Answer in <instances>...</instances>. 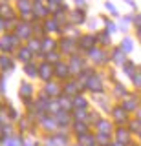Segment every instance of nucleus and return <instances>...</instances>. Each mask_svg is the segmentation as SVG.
I'll use <instances>...</instances> for the list:
<instances>
[{
    "instance_id": "obj_44",
    "label": "nucleus",
    "mask_w": 141,
    "mask_h": 146,
    "mask_svg": "<svg viewBox=\"0 0 141 146\" xmlns=\"http://www.w3.org/2000/svg\"><path fill=\"white\" fill-rule=\"evenodd\" d=\"M99 18H101V20H104V27H103V29H106L110 35H114L116 31H119V27H117V24H116L114 20H110V18H104V17H99Z\"/></svg>"
},
{
    "instance_id": "obj_56",
    "label": "nucleus",
    "mask_w": 141,
    "mask_h": 146,
    "mask_svg": "<svg viewBox=\"0 0 141 146\" xmlns=\"http://www.w3.org/2000/svg\"><path fill=\"white\" fill-rule=\"evenodd\" d=\"M110 146H125V144H121V143H117V141H114V143H112Z\"/></svg>"
},
{
    "instance_id": "obj_49",
    "label": "nucleus",
    "mask_w": 141,
    "mask_h": 146,
    "mask_svg": "<svg viewBox=\"0 0 141 146\" xmlns=\"http://www.w3.org/2000/svg\"><path fill=\"white\" fill-rule=\"evenodd\" d=\"M97 22H99V18H90V20L86 22V24H88V27L94 31V29H97Z\"/></svg>"
},
{
    "instance_id": "obj_45",
    "label": "nucleus",
    "mask_w": 141,
    "mask_h": 146,
    "mask_svg": "<svg viewBox=\"0 0 141 146\" xmlns=\"http://www.w3.org/2000/svg\"><path fill=\"white\" fill-rule=\"evenodd\" d=\"M88 111L90 110H72V117H74V121H86L88 119Z\"/></svg>"
},
{
    "instance_id": "obj_53",
    "label": "nucleus",
    "mask_w": 141,
    "mask_h": 146,
    "mask_svg": "<svg viewBox=\"0 0 141 146\" xmlns=\"http://www.w3.org/2000/svg\"><path fill=\"white\" fill-rule=\"evenodd\" d=\"M6 137V130H4V126L0 124V143H2V139Z\"/></svg>"
},
{
    "instance_id": "obj_39",
    "label": "nucleus",
    "mask_w": 141,
    "mask_h": 146,
    "mask_svg": "<svg viewBox=\"0 0 141 146\" xmlns=\"http://www.w3.org/2000/svg\"><path fill=\"white\" fill-rule=\"evenodd\" d=\"M132 22H134V15H126V17H119V22H117V27H119V31H123V33H126V31L130 29Z\"/></svg>"
},
{
    "instance_id": "obj_6",
    "label": "nucleus",
    "mask_w": 141,
    "mask_h": 146,
    "mask_svg": "<svg viewBox=\"0 0 141 146\" xmlns=\"http://www.w3.org/2000/svg\"><path fill=\"white\" fill-rule=\"evenodd\" d=\"M108 117L112 119V122H114L116 126H126V124H128V121L132 119V117H130V113L126 111V110L123 108L119 102L112 106L110 113H108Z\"/></svg>"
},
{
    "instance_id": "obj_40",
    "label": "nucleus",
    "mask_w": 141,
    "mask_h": 146,
    "mask_svg": "<svg viewBox=\"0 0 141 146\" xmlns=\"http://www.w3.org/2000/svg\"><path fill=\"white\" fill-rule=\"evenodd\" d=\"M103 119V115L99 113V110H95V108H90V111H88V119H86V122H88L90 126H92V130L95 128V124H97L99 121Z\"/></svg>"
},
{
    "instance_id": "obj_48",
    "label": "nucleus",
    "mask_w": 141,
    "mask_h": 146,
    "mask_svg": "<svg viewBox=\"0 0 141 146\" xmlns=\"http://www.w3.org/2000/svg\"><path fill=\"white\" fill-rule=\"evenodd\" d=\"M132 26H134L136 29H141V13H136V15H134V22H132Z\"/></svg>"
},
{
    "instance_id": "obj_30",
    "label": "nucleus",
    "mask_w": 141,
    "mask_h": 146,
    "mask_svg": "<svg viewBox=\"0 0 141 146\" xmlns=\"http://www.w3.org/2000/svg\"><path fill=\"white\" fill-rule=\"evenodd\" d=\"M24 139H26V135H22V133H11V135H6L2 139V144L4 146H24Z\"/></svg>"
},
{
    "instance_id": "obj_2",
    "label": "nucleus",
    "mask_w": 141,
    "mask_h": 146,
    "mask_svg": "<svg viewBox=\"0 0 141 146\" xmlns=\"http://www.w3.org/2000/svg\"><path fill=\"white\" fill-rule=\"evenodd\" d=\"M84 88H86V93H90V95H99V93H104V90H106V77H104L103 73L95 71L94 75L90 77L88 80H86Z\"/></svg>"
},
{
    "instance_id": "obj_18",
    "label": "nucleus",
    "mask_w": 141,
    "mask_h": 146,
    "mask_svg": "<svg viewBox=\"0 0 141 146\" xmlns=\"http://www.w3.org/2000/svg\"><path fill=\"white\" fill-rule=\"evenodd\" d=\"M53 117H55V121H57V124H59V130H62V131H70L72 122H74L72 111H64V110H61V111H57Z\"/></svg>"
},
{
    "instance_id": "obj_50",
    "label": "nucleus",
    "mask_w": 141,
    "mask_h": 146,
    "mask_svg": "<svg viewBox=\"0 0 141 146\" xmlns=\"http://www.w3.org/2000/svg\"><path fill=\"white\" fill-rule=\"evenodd\" d=\"M0 93H6V75H2L0 77Z\"/></svg>"
},
{
    "instance_id": "obj_9",
    "label": "nucleus",
    "mask_w": 141,
    "mask_h": 146,
    "mask_svg": "<svg viewBox=\"0 0 141 146\" xmlns=\"http://www.w3.org/2000/svg\"><path fill=\"white\" fill-rule=\"evenodd\" d=\"M62 93L68 95V97H75V95H79V93H86V88H84V84H81V82L75 79V77H72L70 80L62 82Z\"/></svg>"
},
{
    "instance_id": "obj_23",
    "label": "nucleus",
    "mask_w": 141,
    "mask_h": 146,
    "mask_svg": "<svg viewBox=\"0 0 141 146\" xmlns=\"http://www.w3.org/2000/svg\"><path fill=\"white\" fill-rule=\"evenodd\" d=\"M126 60H128V55L123 51L119 46H114V48L110 49V62L114 64V66H123Z\"/></svg>"
},
{
    "instance_id": "obj_16",
    "label": "nucleus",
    "mask_w": 141,
    "mask_h": 146,
    "mask_svg": "<svg viewBox=\"0 0 141 146\" xmlns=\"http://www.w3.org/2000/svg\"><path fill=\"white\" fill-rule=\"evenodd\" d=\"M39 79L42 82H49L55 79V66L49 64L46 60H40L39 62Z\"/></svg>"
},
{
    "instance_id": "obj_12",
    "label": "nucleus",
    "mask_w": 141,
    "mask_h": 146,
    "mask_svg": "<svg viewBox=\"0 0 141 146\" xmlns=\"http://www.w3.org/2000/svg\"><path fill=\"white\" fill-rule=\"evenodd\" d=\"M13 33H15L22 42H28L29 38H33V26H31V22H24V20H19V24L15 26V29H13Z\"/></svg>"
},
{
    "instance_id": "obj_20",
    "label": "nucleus",
    "mask_w": 141,
    "mask_h": 146,
    "mask_svg": "<svg viewBox=\"0 0 141 146\" xmlns=\"http://www.w3.org/2000/svg\"><path fill=\"white\" fill-rule=\"evenodd\" d=\"M55 79L61 80V82H66L72 79V71H70V66H68V60L62 58L61 62L55 64Z\"/></svg>"
},
{
    "instance_id": "obj_43",
    "label": "nucleus",
    "mask_w": 141,
    "mask_h": 146,
    "mask_svg": "<svg viewBox=\"0 0 141 146\" xmlns=\"http://www.w3.org/2000/svg\"><path fill=\"white\" fill-rule=\"evenodd\" d=\"M119 48H121V49H123V51H125L126 55L132 53V51H134V40H132L128 35H126V36H123V38H121V42H119Z\"/></svg>"
},
{
    "instance_id": "obj_61",
    "label": "nucleus",
    "mask_w": 141,
    "mask_h": 146,
    "mask_svg": "<svg viewBox=\"0 0 141 146\" xmlns=\"http://www.w3.org/2000/svg\"><path fill=\"white\" fill-rule=\"evenodd\" d=\"M139 71H141V66H139Z\"/></svg>"
},
{
    "instance_id": "obj_26",
    "label": "nucleus",
    "mask_w": 141,
    "mask_h": 146,
    "mask_svg": "<svg viewBox=\"0 0 141 146\" xmlns=\"http://www.w3.org/2000/svg\"><path fill=\"white\" fill-rule=\"evenodd\" d=\"M88 131H92V126H90V124H88L86 121H74V122H72L70 133L74 135V137L84 135V133H88Z\"/></svg>"
},
{
    "instance_id": "obj_58",
    "label": "nucleus",
    "mask_w": 141,
    "mask_h": 146,
    "mask_svg": "<svg viewBox=\"0 0 141 146\" xmlns=\"http://www.w3.org/2000/svg\"><path fill=\"white\" fill-rule=\"evenodd\" d=\"M138 143H139V144H141V133H139V135H138Z\"/></svg>"
},
{
    "instance_id": "obj_51",
    "label": "nucleus",
    "mask_w": 141,
    "mask_h": 146,
    "mask_svg": "<svg viewBox=\"0 0 141 146\" xmlns=\"http://www.w3.org/2000/svg\"><path fill=\"white\" fill-rule=\"evenodd\" d=\"M75 2V7L79 9H86V0H74Z\"/></svg>"
},
{
    "instance_id": "obj_41",
    "label": "nucleus",
    "mask_w": 141,
    "mask_h": 146,
    "mask_svg": "<svg viewBox=\"0 0 141 146\" xmlns=\"http://www.w3.org/2000/svg\"><path fill=\"white\" fill-rule=\"evenodd\" d=\"M26 46L31 49V51L35 53V57H39L40 53H42V46H40V38H37V36H33V38H29L28 42H26Z\"/></svg>"
},
{
    "instance_id": "obj_37",
    "label": "nucleus",
    "mask_w": 141,
    "mask_h": 146,
    "mask_svg": "<svg viewBox=\"0 0 141 146\" xmlns=\"http://www.w3.org/2000/svg\"><path fill=\"white\" fill-rule=\"evenodd\" d=\"M114 143V135L110 133H97L95 131V144L97 146H110Z\"/></svg>"
},
{
    "instance_id": "obj_59",
    "label": "nucleus",
    "mask_w": 141,
    "mask_h": 146,
    "mask_svg": "<svg viewBox=\"0 0 141 146\" xmlns=\"http://www.w3.org/2000/svg\"><path fill=\"white\" fill-rule=\"evenodd\" d=\"M72 146H81V144H77V143H74V144H72Z\"/></svg>"
},
{
    "instance_id": "obj_28",
    "label": "nucleus",
    "mask_w": 141,
    "mask_h": 146,
    "mask_svg": "<svg viewBox=\"0 0 141 146\" xmlns=\"http://www.w3.org/2000/svg\"><path fill=\"white\" fill-rule=\"evenodd\" d=\"M0 70L4 71V75H7V73H13V70H15V60H13L11 55L0 53Z\"/></svg>"
},
{
    "instance_id": "obj_32",
    "label": "nucleus",
    "mask_w": 141,
    "mask_h": 146,
    "mask_svg": "<svg viewBox=\"0 0 141 146\" xmlns=\"http://www.w3.org/2000/svg\"><path fill=\"white\" fill-rule=\"evenodd\" d=\"M72 100H74V110H90V104H92V100H90L88 97H86L84 93H79L75 95V97H72Z\"/></svg>"
},
{
    "instance_id": "obj_22",
    "label": "nucleus",
    "mask_w": 141,
    "mask_h": 146,
    "mask_svg": "<svg viewBox=\"0 0 141 146\" xmlns=\"http://www.w3.org/2000/svg\"><path fill=\"white\" fill-rule=\"evenodd\" d=\"M42 26L46 35H62V24H59L53 17H48L46 20H42Z\"/></svg>"
},
{
    "instance_id": "obj_11",
    "label": "nucleus",
    "mask_w": 141,
    "mask_h": 146,
    "mask_svg": "<svg viewBox=\"0 0 141 146\" xmlns=\"http://www.w3.org/2000/svg\"><path fill=\"white\" fill-rule=\"evenodd\" d=\"M88 22V15H86V9H79V7H74L70 9L68 13V24L75 26V27H81Z\"/></svg>"
},
{
    "instance_id": "obj_57",
    "label": "nucleus",
    "mask_w": 141,
    "mask_h": 146,
    "mask_svg": "<svg viewBox=\"0 0 141 146\" xmlns=\"http://www.w3.org/2000/svg\"><path fill=\"white\" fill-rule=\"evenodd\" d=\"M130 146H141V144H139V143H132Z\"/></svg>"
},
{
    "instance_id": "obj_1",
    "label": "nucleus",
    "mask_w": 141,
    "mask_h": 146,
    "mask_svg": "<svg viewBox=\"0 0 141 146\" xmlns=\"http://www.w3.org/2000/svg\"><path fill=\"white\" fill-rule=\"evenodd\" d=\"M59 53L62 57H74V55H79V46H77V38L74 36H68V35H61L59 36V46H57Z\"/></svg>"
},
{
    "instance_id": "obj_15",
    "label": "nucleus",
    "mask_w": 141,
    "mask_h": 146,
    "mask_svg": "<svg viewBox=\"0 0 141 146\" xmlns=\"http://www.w3.org/2000/svg\"><path fill=\"white\" fill-rule=\"evenodd\" d=\"M119 104H121V106L132 115V113H136V111H138V110L141 108V99H139V95H138V93H128Z\"/></svg>"
},
{
    "instance_id": "obj_34",
    "label": "nucleus",
    "mask_w": 141,
    "mask_h": 146,
    "mask_svg": "<svg viewBox=\"0 0 141 146\" xmlns=\"http://www.w3.org/2000/svg\"><path fill=\"white\" fill-rule=\"evenodd\" d=\"M75 143L77 144H81V146H97L95 144V131H88V133H84V135H79V137H75Z\"/></svg>"
},
{
    "instance_id": "obj_21",
    "label": "nucleus",
    "mask_w": 141,
    "mask_h": 146,
    "mask_svg": "<svg viewBox=\"0 0 141 146\" xmlns=\"http://www.w3.org/2000/svg\"><path fill=\"white\" fill-rule=\"evenodd\" d=\"M128 93H130L128 88H126V86L123 84L121 80H114V82H112V93H110V95H112L114 100H119V102H121V100L125 99Z\"/></svg>"
},
{
    "instance_id": "obj_60",
    "label": "nucleus",
    "mask_w": 141,
    "mask_h": 146,
    "mask_svg": "<svg viewBox=\"0 0 141 146\" xmlns=\"http://www.w3.org/2000/svg\"><path fill=\"white\" fill-rule=\"evenodd\" d=\"M53 2H62V0H53Z\"/></svg>"
},
{
    "instance_id": "obj_55",
    "label": "nucleus",
    "mask_w": 141,
    "mask_h": 146,
    "mask_svg": "<svg viewBox=\"0 0 141 146\" xmlns=\"http://www.w3.org/2000/svg\"><path fill=\"white\" fill-rule=\"evenodd\" d=\"M4 24H6V20H2V18H0V31H4Z\"/></svg>"
},
{
    "instance_id": "obj_33",
    "label": "nucleus",
    "mask_w": 141,
    "mask_h": 146,
    "mask_svg": "<svg viewBox=\"0 0 141 146\" xmlns=\"http://www.w3.org/2000/svg\"><path fill=\"white\" fill-rule=\"evenodd\" d=\"M97 46L99 48H112V35L108 33L106 29H101V31H97Z\"/></svg>"
},
{
    "instance_id": "obj_7",
    "label": "nucleus",
    "mask_w": 141,
    "mask_h": 146,
    "mask_svg": "<svg viewBox=\"0 0 141 146\" xmlns=\"http://www.w3.org/2000/svg\"><path fill=\"white\" fill-rule=\"evenodd\" d=\"M77 46H79V51L86 55L88 51H92L94 48H97V35L95 33H84L77 38Z\"/></svg>"
},
{
    "instance_id": "obj_38",
    "label": "nucleus",
    "mask_w": 141,
    "mask_h": 146,
    "mask_svg": "<svg viewBox=\"0 0 141 146\" xmlns=\"http://www.w3.org/2000/svg\"><path fill=\"white\" fill-rule=\"evenodd\" d=\"M57 102H59V106H61V110H64V111H72V110H74V100H72V97H68L64 93H62L61 97H57Z\"/></svg>"
},
{
    "instance_id": "obj_62",
    "label": "nucleus",
    "mask_w": 141,
    "mask_h": 146,
    "mask_svg": "<svg viewBox=\"0 0 141 146\" xmlns=\"http://www.w3.org/2000/svg\"><path fill=\"white\" fill-rule=\"evenodd\" d=\"M139 99H141V93H139Z\"/></svg>"
},
{
    "instance_id": "obj_29",
    "label": "nucleus",
    "mask_w": 141,
    "mask_h": 146,
    "mask_svg": "<svg viewBox=\"0 0 141 146\" xmlns=\"http://www.w3.org/2000/svg\"><path fill=\"white\" fill-rule=\"evenodd\" d=\"M40 46H42V53L55 51L57 46H59V38H53L51 35H44L42 38H40Z\"/></svg>"
},
{
    "instance_id": "obj_52",
    "label": "nucleus",
    "mask_w": 141,
    "mask_h": 146,
    "mask_svg": "<svg viewBox=\"0 0 141 146\" xmlns=\"http://www.w3.org/2000/svg\"><path fill=\"white\" fill-rule=\"evenodd\" d=\"M125 4H126V6H130L132 9H134V11L138 9V6H136V2H134V0H125Z\"/></svg>"
},
{
    "instance_id": "obj_31",
    "label": "nucleus",
    "mask_w": 141,
    "mask_h": 146,
    "mask_svg": "<svg viewBox=\"0 0 141 146\" xmlns=\"http://www.w3.org/2000/svg\"><path fill=\"white\" fill-rule=\"evenodd\" d=\"M22 71L28 79H39V62L31 60L28 64H22Z\"/></svg>"
},
{
    "instance_id": "obj_14",
    "label": "nucleus",
    "mask_w": 141,
    "mask_h": 146,
    "mask_svg": "<svg viewBox=\"0 0 141 146\" xmlns=\"http://www.w3.org/2000/svg\"><path fill=\"white\" fill-rule=\"evenodd\" d=\"M42 93H44V95H48L49 99H57V97H61V95H62V82H61V80H57V79H53V80H49V82H44V86H42Z\"/></svg>"
},
{
    "instance_id": "obj_24",
    "label": "nucleus",
    "mask_w": 141,
    "mask_h": 146,
    "mask_svg": "<svg viewBox=\"0 0 141 146\" xmlns=\"http://www.w3.org/2000/svg\"><path fill=\"white\" fill-rule=\"evenodd\" d=\"M15 58H17V60H19L20 64H28V62H31V60H35V53L31 51V49H29L26 44H22L20 48L17 49Z\"/></svg>"
},
{
    "instance_id": "obj_36",
    "label": "nucleus",
    "mask_w": 141,
    "mask_h": 146,
    "mask_svg": "<svg viewBox=\"0 0 141 146\" xmlns=\"http://www.w3.org/2000/svg\"><path fill=\"white\" fill-rule=\"evenodd\" d=\"M121 70H123V73H125V75L128 77V79H132V77H134L136 73L139 71V66H136V62L128 58V60H126V62L121 66Z\"/></svg>"
},
{
    "instance_id": "obj_8",
    "label": "nucleus",
    "mask_w": 141,
    "mask_h": 146,
    "mask_svg": "<svg viewBox=\"0 0 141 146\" xmlns=\"http://www.w3.org/2000/svg\"><path fill=\"white\" fill-rule=\"evenodd\" d=\"M19 97H20V100H22V104L24 106H28L29 102H33L35 100V86L31 84L29 80H22L20 82V86H19Z\"/></svg>"
},
{
    "instance_id": "obj_19",
    "label": "nucleus",
    "mask_w": 141,
    "mask_h": 146,
    "mask_svg": "<svg viewBox=\"0 0 141 146\" xmlns=\"http://www.w3.org/2000/svg\"><path fill=\"white\" fill-rule=\"evenodd\" d=\"M114 141H117V143H121L125 146H130L134 143L132 141V133L126 126H116V130H114Z\"/></svg>"
},
{
    "instance_id": "obj_10",
    "label": "nucleus",
    "mask_w": 141,
    "mask_h": 146,
    "mask_svg": "<svg viewBox=\"0 0 141 146\" xmlns=\"http://www.w3.org/2000/svg\"><path fill=\"white\" fill-rule=\"evenodd\" d=\"M37 124H39V130L42 131L44 135H49V133H55V131H59V124H57V121H55V117H53V115L40 117L39 121H37Z\"/></svg>"
},
{
    "instance_id": "obj_54",
    "label": "nucleus",
    "mask_w": 141,
    "mask_h": 146,
    "mask_svg": "<svg viewBox=\"0 0 141 146\" xmlns=\"http://www.w3.org/2000/svg\"><path fill=\"white\" fill-rule=\"evenodd\" d=\"M134 115H136V117H138V119H139V121H141V108H139V110H138V111H136V113H134Z\"/></svg>"
},
{
    "instance_id": "obj_46",
    "label": "nucleus",
    "mask_w": 141,
    "mask_h": 146,
    "mask_svg": "<svg viewBox=\"0 0 141 146\" xmlns=\"http://www.w3.org/2000/svg\"><path fill=\"white\" fill-rule=\"evenodd\" d=\"M104 9L108 11V15H110V17H116V18H119V11H117V7L114 6L112 2H104Z\"/></svg>"
},
{
    "instance_id": "obj_4",
    "label": "nucleus",
    "mask_w": 141,
    "mask_h": 146,
    "mask_svg": "<svg viewBox=\"0 0 141 146\" xmlns=\"http://www.w3.org/2000/svg\"><path fill=\"white\" fill-rule=\"evenodd\" d=\"M86 58L92 62L94 68H104L110 64V51H106L104 48H94L86 53Z\"/></svg>"
},
{
    "instance_id": "obj_3",
    "label": "nucleus",
    "mask_w": 141,
    "mask_h": 146,
    "mask_svg": "<svg viewBox=\"0 0 141 146\" xmlns=\"http://www.w3.org/2000/svg\"><path fill=\"white\" fill-rule=\"evenodd\" d=\"M40 146H72L70 131L59 130V131H55V133L44 135V139L40 141Z\"/></svg>"
},
{
    "instance_id": "obj_25",
    "label": "nucleus",
    "mask_w": 141,
    "mask_h": 146,
    "mask_svg": "<svg viewBox=\"0 0 141 146\" xmlns=\"http://www.w3.org/2000/svg\"><path fill=\"white\" fill-rule=\"evenodd\" d=\"M114 130H116V124L112 122L110 117H103L94 128V131H97V133H110V135H114Z\"/></svg>"
},
{
    "instance_id": "obj_27",
    "label": "nucleus",
    "mask_w": 141,
    "mask_h": 146,
    "mask_svg": "<svg viewBox=\"0 0 141 146\" xmlns=\"http://www.w3.org/2000/svg\"><path fill=\"white\" fill-rule=\"evenodd\" d=\"M0 18H2V20H17L19 15H17V11H15L13 6H9L7 2H2L0 4Z\"/></svg>"
},
{
    "instance_id": "obj_17",
    "label": "nucleus",
    "mask_w": 141,
    "mask_h": 146,
    "mask_svg": "<svg viewBox=\"0 0 141 146\" xmlns=\"http://www.w3.org/2000/svg\"><path fill=\"white\" fill-rule=\"evenodd\" d=\"M110 99L112 97H108L106 93H99V95H92L90 100L95 104V110H101V111H104V113H110V110L114 106V104L110 102Z\"/></svg>"
},
{
    "instance_id": "obj_42",
    "label": "nucleus",
    "mask_w": 141,
    "mask_h": 146,
    "mask_svg": "<svg viewBox=\"0 0 141 146\" xmlns=\"http://www.w3.org/2000/svg\"><path fill=\"white\" fill-rule=\"evenodd\" d=\"M126 128L130 130L132 135H139L141 133V121H139L138 117H132L130 121H128V124H126Z\"/></svg>"
},
{
    "instance_id": "obj_5",
    "label": "nucleus",
    "mask_w": 141,
    "mask_h": 146,
    "mask_svg": "<svg viewBox=\"0 0 141 146\" xmlns=\"http://www.w3.org/2000/svg\"><path fill=\"white\" fill-rule=\"evenodd\" d=\"M20 46H22V40L15 33H6L0 36V53H6V55L17 53V49Z\"/></svg>"
},
{
    "instance_id": "obj_35",
    "label": "nucleus",
    "mask_w": 141,
    "mask_h": 146,
    "mask_svg": "<svg viewBox=\"0 0 141 146\" xmlns=\"http://www.w3.org/2000/svg\"><path fill=\"white\" fill-rule=\"evenodd\" d=\"M39 58H42V60H46V62H49V64H53V66H55V64L61 62L64 57L59 53V49H55V51H49V53H40Z\"/></svg>"
},
{
    "instance_id": "obj_47",
    "label": "nucleus",
    "mask_w": 141,
    "mask_h": 146,
    "mask_svg": "<svg viewBox=\"0 0 141 146\" xmlns=\"http://www.w3.org/2000/svg\"><path fill=\"white\" fill-rule=\"evenodd\" d=\"M130 82H132V86H134L136 90H141V71L136 73V75L130 79Z\"/></svg>"
},
{
    "instance_id": "obj_13",
    "label": "nucleus",
    "mask_w": 141,
    "mask_h": 146,
    "mask_svg": "<svg viewBox=\"0 0 141 146\" xmlns=\"http://www.w3.org/2000/svg\"><path fill=\"white\" fill-rule=\"evenodd\" d=\"M68 66H70V71H72V77H77L81 71L84 70L88 64H86V57L83 53H79V55H74V57H70L68 58Z\"/></svg>"
}]
</instances>
